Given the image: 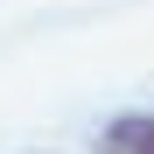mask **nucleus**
Wrapping results in <instances>:
<instances>
[{
  "instance_id": "1",
  "label": "nucleus",
  "mask_w": 154,
  "mask_h": 154,
  "mask_svg": "<svg viewBox=\"0 0 154 154\" xmlns=\"http://www.w3.org/2000/svg\"><path fill=\"white\" fill-rule=\"evenodd\" d=\"M98 154H154V112H119L98 133Z\"/></svg>"
}]
</instances>
